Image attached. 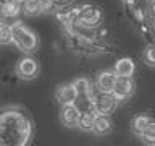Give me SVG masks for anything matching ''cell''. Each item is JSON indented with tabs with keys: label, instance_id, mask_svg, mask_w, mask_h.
Instances as JSON below:
<instances>
[{
	"label": "cell",
	"instance_id": "1",
	"mask_svg": "<svg viewBox=\"0 0 155 146\" xmlns=\"http://www.w3.org/2000/svg\"><path fill=\"white\" fill-rule=\"evenodd\" d=\"M32 125L23 112L8 109L0 115V143L21 146L31 140Z\"/></svg>",
	"mask_w": 155,
	"mask_h": 146
},
{
	"label": "cell",
	"instance_id": "2",
	"mask_svg": "<svg viewBox=\"0 0 155 146\" xmlns=\"http://www.w3.org/2000/svg\"><path fill=\"white\" fill-rule=\"evenodd\" d=\"M12 26H13V44L15 46L26 54L36 50L37 44H39L37 34L31 31L29 28H26L21 21L13 23Z\"/></svg>",
	"mask_w": 155,
	"mask_h": 146
},
{
	"label": "cell",
	"instance_id": "3",
	"mask_svg": "<svg viewBox=\"0 0 155 146\" xmlns=\"http://www.w3.org/2000/svg\"><path fill=\"white\" fill-rule=\"evenodd\" d=\"M102 18H104V15H102V10L99 7L91 5V3L79 5V24L81 26L94 29L102 23Z\"/></svg>",
	"mask_w": 155,
	"mask_h": 146
},
{
	"label": "cell",
	"instance_id": "4",
	"mask_svg": "<svg viewBox=\"0 0 155 146\" xmlns=\"http://www.w3.org/2000/svg\"><path fill=\"white\" fill-rule=\"evenodd\" d=\"M94 101V110L97 114H113L118 107V99L113 96V92H104V91H99L97 94L92 97Z\"/></svg>",
	"mask_w": 155,
	"mask_h": 146
},
{
	"label": "cell",
	"instance_id": "5",
	"mask_svg": "<svg viewBox=\"0 0 155 146\" xmlns=\"http://www.w3.org/2000/svg\"><path fill=\"white\" fill-rule=\"evenodd\" d=\"M15 71H16V75L21 78V80H32V78H36L37 71H39V63H37L36 58L26 55V57H23L18 60Z\"/></svg>",
	"mask_w": 155,
	"mask_h": 146
},
{
	"label": "cell",
	"instance_id": "6",
	"mask_svg": "<svg viewBox=\"0 0 155 146\" xmlns=\"http://www.w3.org/2000/svg\"><path fill=\"white\" fill-rule=\"evenodd\" d=\"M134 88H136V85L133 81V76H118L116 85L113 88V96L120 102L126 101V99H129V97L133 96Z\"/></svg>",
	"mask_w": 155,
	"mask_h": 146
},
{
	"label": "cell",
	"instance_id": "7",
	"mask_svg": "<svg viewBox=\"0 0 155 146\" xmlns=\"http://www.w3.org/2000/svg\"><path fill=\"white\" fill-rule=\"evenodd\" d=\"M81 114L82 112L76 104H65V106H61L60 120L65 127H68V128H74V127H78V123H79Z\"/></svg>",
	"mask_w": 155,
	"mask_h": 146
},
{
	"label": "cell",
	"instance_id": "8",
	"mask_svg": "<svg viewBox=\"0 0 155 146\" xmlns=\"http://www.w3.org/2000/svg\"><path fill=\"white\" fill-rule=\"evenodd\" d=\"M55 97L57 101L60 102L61 106L65 104H74L76 99H78V91L73 83H63L57 88L55 91Z\"/></svg>",
	"mask_w": 155,
	"mask_h": 146
},
{
	"label": "cell",
	"instance_id": "9",
	"mask_svg": "<svg viewBox=\"0 0 155 146\" xmlns=\"http://www.w3.org/2000/svg\"><path fill=\"white\" fill-rule=\"evenodd\" d=\"M116 80H118V75L115 73V70H105V71L99 73V76H97V80H95V85L104 92H113Z\"/></svg>",
	"mask_w": 155,
	"mask_h": 146
},
{
	"label": "cell",
	"instance_id": "10",
	"mask_svg": "<svg viewBox=\"0 0 155 146\" xmlns=\"http://www.w3.org/2000/svg\"><path fill=\"white\" fill-rule=\"evenodd\" d=\"M113 70L118 76H133L136 73V62L131 57H120L115 62Z\"/></svg>",
	"mask_w": 155,
	"mask_h": 146
},
{
	"label": "cell",
	"instance_id": "11",
	"mask_svg": "<svg viewBox=\"0 0 155 146\" xmlns=\"http://www.w3.org/2000/svg\"><path fill=\"white\" fill-rule=\"evenodd\" d=\"M111 128H113V125H111L110 115H107V114H97L92 133H95V135H99V136H104V135H108L110 131H111Z\"/></svg>",
	"mask_w": 155,
	"mask_h": 146
},
{
	"label": "cell",
	"instance_id": "12",
	"mask_svg": "<svg viewBox=\"0 0 155 146\" xmlns=\"http://www.w3.org/2000/svg\"><path fill=\"white\" fill-rule=\"evenodd\" d=\"M23 12V7L18 3H15L13 0H3L2 2V18L3 21H7L8 18H16L19 13Z\"/></svg>",
	"mask_w": 155,
	"mask_h": 146
},
{
	"label": "cell",
	"instance_id": "13",
	"mask_svg": "<svg viewBox=\"0 0 155 146\" xmlns=\"http://www.w3.org/2000/svg\"><path fill=\"white\" fill-rule=\"evenodd\" d=\"M152 122H153L152 117H149V115H145V114H137L133 119V122H131V128H133V131L137 136H140V133H142V131L147 128Z\"/></svg>",
	"mask_w": 155,
	"mask_h": 146
},
{
	"label": "cell",
	"instance_id": "14",
	"mask_svg": "<svg viewBox=\"0 0 155 146\" xmlns=\"http://www.w3.org/2000/svg\"><path fill=\"white\" fill-rule=\"evenodd\" d=\"M95 117L97 112L95 110H86L81 114L79 123H78V128L82 131H92L94 130V123H95Z\"/></svg>",
	"mask_w": 155,
	"mask_h": 146
},
{
	"label": "cell",
	"instance_id": "15",
	"mask_svg": "<svg viewBox=\"0 0 155 146\" xmlns=\"http://www.w3.org/2000/svg\"><path fill=\"white\" fill-rule=\"evenodd\" d=\"M0 44H3V46L13 44V26L7 21H3L0 26Z\"/></svg>",
	"mask_w": 155,
	"mask_h": 146
},
{
	"label": "cell",
	"instance_id": "16",
	"mask_svg": "<svg viewBox=\"0 0 155 146\" xmlns=\"http://www.w3.org/2000/svg\"><path fill=\"white\" fill-rule=\"evenodd\" d=\"M44 8L41 5V0H26V3L23 5V13L29 15V16H34V15L42 13Z\"/></svg>",
	"mask_w": 155,
	"mask_h": 146
},
{
	"label": "cell",
	"instance_id": "17",
	"mask_svg": "<svg viewBox=\"0 0 155 146\" xmlns=\"http://www.w3.org/2000/svg\"><path fill=\"white\" fill-rule=\"evenodd\" d=\"M73 85H74L78 94H91V89H92V83L87 80L86 76H79L76 78L74 81H73Z\"/></svg>",
	"mask_w": 155,
	"mask_h": 146
},
{
	"label": "cell",
	"instance_id": "18",
	"mask_svg": "<svg viewBox=\"0 0 155 146\" xmlns=\"http://www.w3.org/2000/svg\"><path fill=\"white\" fill-rule=\"evenodd\" d=\"M140 140L147 144H155V120L140 133Z\"/></svg>",
	"mask_w": 155,
	"mask_h": 146
},
{
	"label": "cell",
	"instance_id": "19",
	"mask_svg": "<svg viewBox=\"0 0 155 146\" xmlns=\"http://www.w3.org/2000/svg\"><path fill=\"white\" fill-rule=\"evenodd\" d=\"M144 58L149 65H155V42L150 44V46L145 49V54H144Z\"/></svg>",
	"mask_w": 155,
	"mask_h": 146
},
{
	"label": "cell",
	"instance_id": "20",
	"mask_svg": "<svg viewBox=\"0 0 155 146\" xmlns=\"http://www.w3.org/2000/svg\"><path fill=\"white\" fill-rule=\"evenodd\" d=\"M71 2H73V0H55V5H57V7H63V5H68Z\"/></svg>",
	"mask_w": 155,
	"mask_h": 146
},
{
	"label": "cell",
	"instance_id": "21",
	"mask_svg": "<svg viewBox=\"0 0 155 146\" xmlns=\"http://www.w3.org/2000/svg\"><path fill=\"white\" fill-rule=\"evenodd\" d=\"M13 2H15V3H18V5H21V7H23V5L26 3V0H13Z\"/></svg>",
	"mask_w": 155,
	"mask_h": 146
}]
</instances>
